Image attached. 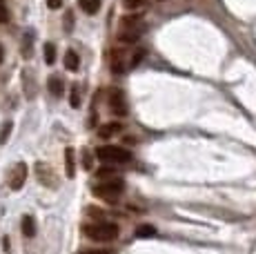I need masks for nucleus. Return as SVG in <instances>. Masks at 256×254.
Here are the masks:
<instances>
[{
  "label": "nucleus",
  "instance_id": "obj_1",
  "mask_svg": "<svg viewBox=\"0 0 256 254\" xmlns=\"http://www.w3.org/2000/svg\"><path fill=\"white\" fill-rule=\"evenodd\" d=\"M82 232H85L87 238H92V241H98V243H107V241H116L118 234H120V228L116 226V223H90V226L82 228Z\"/></svg>",
  "mask_w": 256,
  "mask_h": 254
},
{
  "label": "nucleus",
  "instance_id": "obj_2",
  "mask_svg": "<svg viewBox=\"0 0 256 254\" xmlns=\"http://www.w3.org/2000/svg\"><path fill=\"white\" fill-rule=\"evenodd\" d=\"M96 158L100 163H110V165H125L132 160V152L118 145H102L96 150Z\"/></svg>",
  "mask_w": 256,
  "mask_h": 254
},
{
  "label": "nucleus",
  "instance_id": "obj_3",
  "mask_svg": "<svg viewBox=\"0 0 256 254\" xmlns=\"http://www.w3.org/2000/svg\"><path fill=\"white\" fill-rule=\"evenodd\" d=\"M122 180H105L100 185H94V196L100 198V201H107V203H116L122 194Z\"/></svg>",
  "mask_w": 256,
  "mask_h": 254
},
{
  "label": "nucleus",
  "instance_id": "obj_4",
  "mask_svg": "<svg viewBox=\"0 0 256 254\" xmlns=\"http://www.w3.org/2000/svg\"><path fill=\"white\" fill-rule=\"evenodd\" d=\"M24 180H27V165L16 163L12 170V174H9V188H12L14 192H18V190H22Z\"/></svg>",
  "mask_w": 256,
  "mask_h": 254
},
{
  "label": "nucleus",
  "instance_id": "obj_5",
  "mask_svg": "<svg viewBox=\"0 0 256 254\" xmlns=\"http://www.w3.org/2000/svg\"><path fill=\"white\" fill-rule=\"evenodd\" d=\"M110 110L114 116H127V100L120 90H114L110 96Z\"/></svg>",
  "mask_w": 256,
  "mask_h": 254
},
{
  "label": "nucleus",
  "instance_id": "obj_6",
  "mask_svg": "<svg viewBox=\"0 0 256 254\" xmlns=\"http://www.w3.org/2000/svg\"><path fill=\"white\" fill-rule=\"evenodd\" d=\"M36 174H38V180H40L42 185H47V188H56V176H54V170L49 168L45 163H36Z\"/></svg>",
  "mask_w": 256,
  "mask_h": 254
},
{
  "label": "nucleus",
  "instance_id": "obj_7",
  "mask_svg": "<svg viewBox=\"0 0 256 254\" xmlns=\"http://www.w3.org/2000/svg\"><path fill=\"white\" fill-rule=\"evenodd\" d=\"M140 36H142V29L132 27V29H122V34L118 36V40L125 42V45H130V42H138Z\"/></svg>",
  "mask_w": 256,
  "mask_h": 254
},
{
  "label": "nucleus",
  "instance_id": "obj_8",
  "mask_svg": "<svg viewBox=\"0 0 256 254\" xmlns=\"http://www.w3.org/2000/svg\"><path fill=\"white\" fill-rule=\"evenodd\" d=\"M122 130V125L118 123V120H114V123H107V125H100V130H98V136L100 138H110V136L118 134V132Z\"/></svg>",
  "mask_w": 256,
  "mask_h": 254
},
{
  "label": "nucleus",
  "instance_id": "obj_9",
  "mask_svg": "<svg viewBox=\"0 0 256 254\" xmlns=\"http://www.w3.org/2000/svg\"><path fill=\"white\" fill-rule=\"evenodd\" d=\"M20 226H22V234H24L27 238H32L34 234H36V218L29 216V214H24V216H22V223H20Z\"/></svg>",
  "mask_w": 256,
  "mask_h": 254
},
{
  "label": "nucleus",
  "instance_id": "obj_10",
  "mask_svg": "<svg viewBox=\"0 0 256 254\" xmlns=\"http://www.w3.org/2000/svg\"><path fill=\"white\" fill-rule=\"evenodd\" d=\"M125 54L122 52H116L114 56H112V72H114V74H122V72H125Z\"/></svg>",
  "mask_w": 256,
  "mask_h": 254
},
{
  "label": "nucleus",
  "instance_id": "obj_11",
  "mask_svg": "<svg viewBox=\"0 0 256 254\" xmlns=\"http://www.w3.org/2000/svg\"><path fill=\"white\" fill-rule=\"evenodd\" d=\"M78 67H80V58H78V54L70 50L65 54V70H70V72H76Z\"/></svg>",
  "mask_w": 256,
  "mask_h": 254
},
{
  "label": "nucleus",
  "instance_id": "obj_12",
  "mask_svg": "<svg viewBox=\"0 0 256 254\" xmlns=\"http://www.w3.org/2000/svg\"><path fill=\"white\" fill-rule=\"evenodd\" d=\"M100 2H102V0H78V7H80L85 14H90V16H92V14H96L98 9H100Z\"/></svg>",
  "mask_w": 256,
  "mask_h": 254
},
{
  "label": "nucleus",
  "instance_id": "obj_13",
  "mask_svg": "<svg viewBox=\"0 0 256 254\" xmlns=\"http://www.w3.org/2000/svg\"><path fill=\"white\" fill-rule=\"evenodd\" d=\"M49 92H52L54 96H62V92H65V87H62V78H58V76L49 78Z\"/></svg>",
  "mask_w": 256,
  "mask_h": 254
},
{
  "label": "nucleus",
  "instance_id": "obj_14",
  "mask_svg": "<svg viewBox=\"0 0 256 254\" xmlns=\"http://www.w3.org/2000/svg\"><path fill=\"white\" fill-rule=\"evenodd\" d=\"M65 165H67V176L74 178L76 176V168H74V150L72 148L65 150Z\"/></svg>",
  "mask_w": 256,
  "mask_h": 254
},
{
  "label": "nucleus",
  "instance_id": "obj_15",
  "mask_svg": "<svg viewBox=\"0 0 256 254\" xmlns=\"http://www.w3.org/2000/svg\"><path fill=\"white\" fill-rule=\"evenodd\" d=\"M140 14H132V16H125V18H122V20H120V27L122 29H132V27H136V25H138V22H140Z\"/></svg>",
  "mask_w": 256,
  "mask_h": 254
},
{
  "label": "nucleus",
  "instance_id": "obj_16",
  "mask_svg": "<svg viewBox=\"0 0 256 254\" xmlns=\"http://www.w3.org/2000/svg\"><path fill=\"white\" fill-rule=\"evenodd\" d=\"M154 234H156L154 226H140V228L134 232V236H136V238H147V236H154Z\"/></svg>",
  "mask_w": 256,
  "mask_h": 254
},
{
  "label": "nucleus",
  "instance_id": "obj_17",
  "mask_svg": "<svg viewBox=\"0 0 256 254\" xmlns=\"http://www.w3.org/2000/svg\"><path fill=\"white\" fill-rule=\"evenodd\" d=\"M12 130H14V125H12V120H7L2 127H0V145H4L9 140V134H12Z\"/></svg>",
  "mask_w": 256,
  "mask_h": 254
},
{
  "label": "nucleus",
  "instance_id": "obj_18",
  "mask_svg": "<svg viewBox=\"0 0 256 254\" xmlns=\"http://www.w3.org/2000/svg\"><path fill=\"white\" fill-rule=\"evenodd\" d=\"M45 60H47V65L56 62V47H54V42H47L45 45Z\"/></svg>",
  "mask_w": 256,
  "mask_h": 254
},
{
  "label": "nucleus",
  "instance_id": "obj_19",
  "mask_svg": "<svg viewBox=\"0 0 256 254\" xmlns=\"http://www.w3.org/2000/svg\"><path fill=\"white\" fill-rule=\"evenodd\" d=\"M70 102H72V107H80V85H74L72 87Z\"/></svg>",
  "mask_w": 256,
  "mask_h": 254
},
{
  "label": "nucleus",
  "instance_id": "obj_20",
  "mask_svg": "<svg viewBox=\"0 0 256 254\" xmlns=\"http://www.w3.org/2000/svg\"><path fill=\"white\" fill-rule=\"evenodd\" d=\"M145 2H147V0H125V2H122V7L130 9V12H136V9L145 7Z\"/></svg>",
  "mask_w": 256,
  "mask_h": 254
},
{
  "label": "nucleus",
  "instance_id": "obj_21",
  "mask_svg": "<svg viewBox=\"0 0 256 254\" xmlns=\"http://www.w3.org/2000/svg\"><path fill=\"white\" fill-rule=\"evenodd\" d=\"M142 58H145V50H136L132 54V60H130V67H138L142 62Z\"/></svg>",
  "mask_w": 256,
  "mask_h": 254
},
{
  "label": "nucleus",
  "instance_id": "obj_22",
  "mask_svg": "<svg viewBox=\"0 0 256 254\" xmlns=\"http://www.w3.org/2000/svg\"><path fill=\"white\" fill-rule=\"evenodd\" d=\"M9 20V12L4 7V0H0V22H7Z\"/></svg>",
  "mask_w": 256,
  "mask_h": 254
},
{
  "label": "nucleus",
  "instance_id": "obj_23",
  "mask_svg": "<svg viewBox=\"0 0 256 254\" xmlns=\"http://www.w3.org/2000/svg\"><path fill=\"white\" fill-rule=\"evenodd\" d=\"M112 174H114V172H112L110 168H102V170H98V172H96V176L98 178H110Z\"/></svg>",
  "mask_w": 256,
  "mask_h": 254
},
{
  "label": "nucleus",
  "instance_id": "obj_24",
  "mask_svg": "<svg viewBox=\"0 0 256 254\" xmlns=\"http://www.w3.org/2000/svg\"><path fill=\"white\" fill-rule=\"evenodd\" d=\"M47 7L49 9H60L62 7V0H47Z\"/></svg>",
  "mask_w": 256,
  "mask_h": 254
},
{
  "label": "nucleus",
  "instance_id": "obj_25",
  "mask_svg": "<svg viewBox=\"0 0 256 254\" xmlns=\"http://www.w3.org/2000/svg\"><path fill=\"white\" fill-rule=\"evenodd\" d=\"M80 254H112L110 250H82Z\"/></svg>",
  "mask_w": 256,
  "mask_h": 254
},
{
  "label": "nucleus",
  "instance_id": "obj_26",
  "mask_svg": "<svg viewBox=\"0 0 256 254\" xmlns=\"http://www.w3.org/2000/svg\"><path fill=\"white\" fill-rule=\"evenodd\" d=\"M2 248H4V250H9V238H7V236L2 238Z\"/></svg>",
  "mask_w": 256,
  "mask_h": 254
},
{
  "label": "nucleus",
  "instance_id": "obj_27",
  "mask_svg": "<svg viewBox=\"0 0 256 254\" xmlns=\"http://www.w3.org/2000/svg\"><path fill=\"white\" fill-rule=\"evenodd\" d=\"M0 62H2V47H0Z\"/></svg>",
  "mask_w": 256,
  "mask_h": 254
}]
</instances>
